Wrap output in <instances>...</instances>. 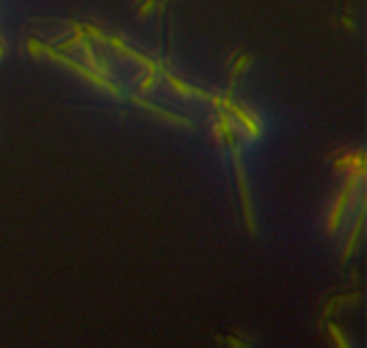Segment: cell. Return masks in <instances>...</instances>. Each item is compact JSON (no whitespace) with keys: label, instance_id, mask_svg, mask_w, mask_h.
<instances>
[{"label":"cell","instance_id":"6da1fadb","mask_svg":"<svg viewBox=\"0 0 367 348\" xmlns=\"http://www.w3.org/2000/svg\"><path fill=\"white\" fill-rule=\"evenodd\" d=\"M155 7H157V0H146V3L142 5V16L151 13V11H153Z\"/></svg>","mask_w":367,"mask_h":348}]
</instances>
